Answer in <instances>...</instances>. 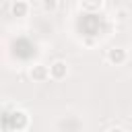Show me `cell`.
Segmentation results:
<instances>
[{
    "instance_id": "obj_3",
    "label": "cell",
    "mask_w": 132,
    "mask_h": 132,
    "mask_svg": "<svg viewBox=\"0 0 132 132\" xmlns=\"http://www.w3.org/2000/svg\"><path fill=\"white\" fill-rule=\"evenodd\" d=\"M29 76H31L33 80H37V82L47 80V78H50V74H47V66H45V64H33V66L29 68Z\"/></svg>"
},
{
    "instance_id": "obj_6",
    "label": "cell",
    "mask_w": 132,
    "mask_h": 132,
    "mask_svg": "<svg viewBox=\"0 0 132 132\" xmlns=\"http://www.w3.org/2000/svg\"><path fill=\"white\" fill-rule=\"evenodd\" d=\"M56 6H58V0H43V4H41V8L47 12V10H56Z\"/></svg>"
},
{
    "instance_id": "obj_5",
    "label": "cell",
    "mask_w": 132,
    "mask_h": 132,
    "mask_svg": "<svg viewBox=\"0 0 132 132\" xmlns=\"http://www.w3.org/2000/svg\"><path fill=\"white\" fill-rule=\"evenodd\" d=\"M101 4H103V0H80V8H82V10H89V12L99 10Z\"/></svg>"
},
{
    "instance_id": "obj_1",
    "label": "cell",
    "mask_w": 132,
    "mask_h": 132,
    "mask_svg": "<svg viewBox=\"0 0 132 132\" xmlns=\"http://www.w3.org/2000/svg\"><path fill=\"white\" fill-rule=\"evenodd\" d=\"M105 60H107L109 64L120 66V64H124V62L128 60V52H126L124 47H109L107 54H105Z\"/></svg>"
},
{
    "instance_id": "obj_7",
    "label": "cell",
    "mask_w": 132,
    "mask_h": 132,
    "mask_svg": "<svg viewBox=\"0 0 132 132\" xmlns=\"http://www.w3.org/2000/svg\"><path fill=\"white\" fill-rule=\"evenodd\" d=\"M126 19H128V10H126V8L118 10V21H126Z\"/></svg>"
},
{
    "instance_id": "obj_8",
    "label": "cell",
    "mask_w": 132,
    "mask_h": 132,
    "mask_svg": "<svg viewBox=\"0 0 132 132\" xmlns=\"http://www.w3.org/2000/svg\"><path fill=\"white\" fill-rule=\"evenodd\" d=\"M107 132H126V130H124V128H120V126H113V128H109Z\"/></svg>"
},
{
    "instance_id": "obj_4",
    "label": "cell",
    "mask_w": 132,
    "mask_h": 132,
    "mask_svg": "<svg viewBox=\"0 0 132 132\" xmlns=\"http://www.w3.org/2000/svg\"><path fill=\"white\" fill-rule=\"evenodd\" d=\"M27 12H29V4H27L25 0H14V2L10 4V16L23 19V16H27Z\"/></svg>"
},
{
    "instance_id": "obj_2",
    "label": "cell",
    "mask_w": 132,
    "mask_h": 132,
    "mask_svg": "<svg viewBox=\"0 0 132 132\" xmlns=\"http://www.w3.org/2000/svg\"><path fill=\"white\" fill-rule=\"evenodd\" d=\"M47 74H50V78H54V80H62V78H66V74H68V64H66L64 60H56V62L47 68Z\"/></svg>"
}]
</instances>
